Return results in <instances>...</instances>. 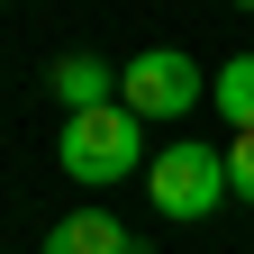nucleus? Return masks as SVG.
<instances>
[{"label": "nucleus", "instance_id": "f257e3e1", "mask_svg": "<svg viewBox=\"0 0 254 254\" xmlns=\"http://www.w3.org/2000/svg\"><path fill=\"white\" fill-rule=\"evenodd\" d=\"M55 164L73 173L82 190H109V182H127V173H145V164H154V145H145V118H127V109L64 118V145H55Z\"/></svg>", "mask_w": 254, "mask_h": 254}, {"label": "nucleus", "instance_id": "423d86ee", "mask_svg": "<svg viewBox=\"0 0 254 254\" xmlns=\"http://www.w3.org/2000/svg\"><path fill=\"white\" fill-rule=\"evenodd\" d=\"M209 100L227 109V127H236V136H254V55L218 64V73H209Z\"/></svg>", "mask_w": 254, "mask_h": 254}, {"label": "nucleus", "instance_id": "39448f33", "mask_svg": "<svg viewBox=\"0 0 254 254\" xmlns=\"http://www.w3.org/2000/svg\"><path fill=\"white\" fill-rule=\"evenodd\" d=\"M46 254H136V236H127L109 209H73V218L46 227Z\"/></svg>", "mask_w": 254, "mask_h": 254}, {"label": "nucleus", "instance_id": "0eeeda50", "mask_svg": "<svg viewBox=\"0 0 254 254\" xmlns=\"http://www.w3.org/2000/svg\"><path fill=\"white\" fill-rule=\"evenodd\" d=\"M227 190L254 209V136H227Z\"/></svg>", "mask_w": 254, "mask_h": 254}, {"label": "nucleus", "instance_id": "7ed1b4c3", "mask_svg": "<svg viewBox=\"0 0 254 254\" xmlns=\"http://www.w3.org/2000/svg\"><path fill=\"white\" fill-rule=\"evenodd\" d=\"M145 190H154V209L164 218H209L218 200H227V145H154V164H145Z\"/></svg>", "mask_w": 254, "mask_h": 254}, {"label": "nucleus", "instance_id": "20e7f679", "mask_svg": "<svg viewBox=\"0 0 254 254\" xmlns=\"http://www.w3.org/2000/svg\"><path fill=\"white\" fill-rule=\"evenodd\" d=\"M55 100H64V118L118 109V64H100V55H64V64H55Z\"/></svg>", "mask_w": 254, "mask_h": 254}, {"label": "nucleus", "instance_id": "f03ea898", "mask_svg": "<svg viewBox=\"0 0 254 254\" xmlns=\"http://www.w3.org/2000/svg\"><path fill=\"white\" fill-rule=\"evenodd\" d=\"M200 100H209V82H200V64H190L182 46H145L136 64H118V109H127V118H145V127L190 118Z\"/></svg>", "mask_w": 254, "mask_h": 254}]
</instances>
